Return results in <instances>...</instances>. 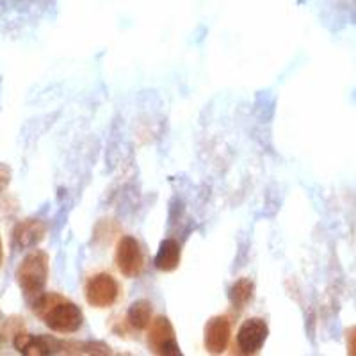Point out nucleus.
<instances>
[{
  "instance_id": "1",
  "label": "nucleus",
  "mask_w": 356,
  "mask_h": 356,
  "mask_svg": "<svg viewBox=\"0 0 356 356\" xmlns=\"http://www.w3.org/2000/svg\"><path fill=\"white\" fill-rule=\"evenodd\" d=\"M34 316L57 335H73L84 326V314L75 301L57 292H43L31 303Z\"/></svg>"
},
{
  "instance_id": "2",
  "label": "nucleus",
  "mask_w": 356,
  "mask_h": 356,
  "mask_svg": "<svg viewBox=\"0 0 356 356\" xmlns=\"http://www.w3.org/2000/svg\"><path fill=\"white\" fill-rule=\"evenodd\" d=\"M82 294L86 303L97 310H111L125 298V289L116 275L109 269H95L84 276Z\"/></svg>"
},
{
  "instance_id": "3",
  "label": "nucleus",
  "mask_w": 356,
  "mask_h": 356,
  "mask_svg": "<svg viewBox=\"0 0 356 356\" xmlns=\"http://www.w3.org/2000/svg\"><path fill=\"white\" fill-rule=\"evenodd\" d=\"M49 264V253H44L43 250H33L18 264L17 282L27 298L29 305L44 292L50 273Z\"/></svg>"
},
{
  "instance_id": "4",
  "label": "nucleus",
  "mask_w": 356,
  "mask_h": 356,
  "mask_svg": "<svg viewBox=\"0 0 356 356\" xmlns=\"http://www.w3.org/2000/svg\"><path fill=\"white\" fill-rule=\"evenodd\" d=\"M237 312H225L207 321L203 328V348L211 355L230 353L237 328Z\"/></svg>"
},
{
  "instance_id": "5",
  "label": "nucleus",
  "mask_w": 356,
  "mask_h": 356,
  "mask_svg": "<svg viewBox=\"0 0 356 356\" xmlns=\"http://www.w3.org/2000/svg\"><path fill=\"white\" fill-rule=\"evenodd\" d=\"M114 266L127 280L139 278L146 269V253L134 235H122L114 248Z\"/></svg>"
},
{
  "instance_id": "6",
  "label": "nucleus",
  "mask_w": 356,
  "mask_h": 356,
  "mask_svg": "<svg viewBox=\"0 0 356 356\" xmlns=\"http://www.w3.org/2000/svg\"><path fill=\"white\" fill-rule=\"evenodd\" d=\"M269 337V326L262 317H246L241 321L239 328L235 330L232 351L234 355L251 356L260 353Z\"/></svg>"
},
{
  "instance_id": "7",
  "label": "nucleus",
  "mask_w": 356,
  "mask_h": 356,
  "mask_svg": "<svg viewBox=\"0 0 356 356\" xmlns=\"http://www.w3.org/2000/svg\"><path fill=\"white\" fill-rule=\"evenodd\" d=\"M146 348L154 355L161 356H178L180 346L177 340V332H175L173 324L166 316H154L150 326L145 332Z\"/></svg>"
},
{
  "instance_id": "8",
  "label": "nucleus",
  "mask_w": 356,
  "mask_h": 356,
  "mask_svg": "<svg viewBox=\"0 0 356 356\" xmlns=\"http://www.w3.org/2000/svg\"><path fill=\"white\" fill-rule=\"evenodd\" d=\"M152 319H154V305L148 300H138L134 301L122 316L114 317L113 330L120 337L129 335V333H145Z\"/></svg>"
},
{
  "instance_id": "9",
  "label": "nucleus",
  "mask_w": 356,
  "mask_h": 356,
  "mask_svg": "<svg viewBox=\"0 0 356 356\" xmlns=\"http://www.w3.org/2000/svg\"><path fill=\"white\" fill-rule=\"evenodd\" d=\"M47 235V227L40 219H25V221L18 222L15 232H13V239L18 248H34L44 239Z\"/></svg>"
},
{
  "instance_id": "10",
  "label": "nucleus",
  "mask_w": 356,
  "mask_h": 356,
  "mask_svg": "<svg viewBox=\"0 0 356 356\" xmlns=\"http://www.w3.org/2000/svg\"><path fill=\"white\" fill-rule=\"evenodd\" d=\"M182 260V248L175 239H164L159 246L157 255L154 259V266L161 273L177 271Z\"/></svg>"
},
{
  "instance_id": "11",
  "label": "nucleus",
  "mask_w": 356,
  "mask_h": 356,
  "mask_svg": "<svg viewBox=\"0 0 356 356\" xmlns=\"http://www.w3.org/2000/svg\"><path fill=\"white\" fill-rule=\"evenodd\" d=\"M253 291L255 285L248 278H241L239 282H235L234 287L230 289V301L234 305V310H243L246 305L253 300Z\"/></svg>"
},
{
  "instance_id": "12",
  "label": "nucleus",
  "mask_w": 356,
  "mask_h": 356,
  "mask_svg": "<svg viewBox=\"0 0 356 356\" xmlns=\"http://www.w3.org/2000/svg\"><path fill=\"white\" fill-rule=\"evenodd\" d=\"M11 182V170L6 164H0V191H4Z\"/></svg>"
},
{
  "instance_id": "13",
  "label": "nucleus",
  "mask_w": 356,
  "mask_h": 356,
  "mask_svg": "<svg viewBox=\"0 0 356 356\" xmlns=\"http://www.w3.org/2000/svg\"><path fill=\"white\" fill-rule=\"evenodd\" d=\"M348 349H349V353H351V355H356V328H353L351 332H349Z\"/></svg>"
},
{
  "instance_id": "14",
  "label": "nucleus",
  "mask_w": 356,
  "mask_h": 356,
  "mask_svg": "<svg viewBox=\"0 0 356 356\" xmlns=\"http://www.w3.org/2000/svg\"><path fill=\"white\" fill-rule=\"evenodd\" d=\"M4 264V244H2V237H0V267Z\"/></svg>"
}]
</instances>
